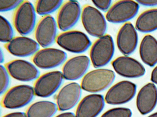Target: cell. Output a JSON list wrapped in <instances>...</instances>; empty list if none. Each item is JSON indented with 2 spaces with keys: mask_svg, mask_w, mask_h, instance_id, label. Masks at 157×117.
I'll use <instances>...</instances> for the list:
<instances>
[{
  "mask_svg": "<svg viewBox=\"0 0 157 117\" xmlns=\"http://www.w3.org/2000/svg\"><path fill=\"white\" fill-rule=\"evenodd\" d=\"M56 41L62 48L75 53L85 51L91 44L90 41L85 34L76 30L62 32L56 36Z\"/></svg>",
  "mask_w": 157,
  "mask_h": 117,
  "instance_id": "5b68a950",
  "label": "cell"
},
{
  "mask_svg": "<svg viewBox=\"0 0 157 117\" xmlns=\"http://www.w3.org/2000/svg\"><path fill=\"white\" fill-rule=\"evenodd\" d=\"M63 78L62 72L58 71L43 74L37 79L35 83L33 88L35 94L42 98L51 96L59 87Z\"/></svg>",
  "mask_w": 157,
  "mask_h": 117,
  "instance_id": "ba28073f",
  "label": "cell"
},
{
  "mask_svg": "<svg viewBox=\"0 0 157 117\" xmlns=\"http://www.w3.org/2000/svg\"><path fill=\"white\" fill-rule=\"evenodd\" d=\"M55 117H75V116L72 112H65L61 113Z\"/></svg>",
  "mask_w": 157,
  "mask_h": 117,
  "instance_id": "d6a6232c",
  "label": "cell"
},
{
  "mask_svg": "<svg viewBox=\"0 0 157 117\" xmlns=\"http://www.w3.org/2000/svg\"><path fill=\"white\" fill-rule=\"evenodd\" d=\"M33 88L27 85H21L13 87L5 93L2 104L6 108L14 109L21 108L29 103L33 99Z\"/></svg>",
  "mask_w": 157,
  "mask_h": 117,
  "instance_id": "277c9868",
  "label": "cell"
},
{
  "mask_svg": "<svg viewBox=\"0 0 157 117\" xmlns=\"http://www.w3.org/2000/svg\"><path fill=\"white\" fill-rule=\"evenodd\" d=\"M83 25L90 35L100 37L104 35L107 28L106 20L102 14L95 8L85 6L81 14Z\"/></svg>",
  "mask_w": 157,
  "mask_h": 117,
  "instance_id": "8992f818",
  "label": "cell"
},
{
  "mask_svg": "<svg viewBox=\"0 0 157 117\" xmlns=\"http://www.w3.org/2000/svg\"><path fill=\"white\" fill-rule=\"evenodd\" d=\"M13 31L9 22L4 17H0V40L3 43L9 42L13 37Z\"/></svg>",
  "mask_w": 157,
  "mask_h": 117,
  "instance_id": "d4e9b609",
  "label": "cell"
},
{
  "mask_svg": "<svg viewBox=\"0 0 157 117\" xmlns=\"http://www.w3.org/2000/svg\"><path fill=\"white\" fill-rule=\"evenodd\" d=\"M132 115V112L129 109L119 107L107 111L101 117H131Z\"/></svg>",
  "mask_w": 157,
  "mask_h": 117,
  "instance_id": "484cf974",
  "label": "cell"
},
{
  "mask_svg": "<svg viewBox=\"0 0 157 117\" xmlns=\"http://www.w3.org/2000/svg\"><path fill=\"white\" fill-rule=\"evenodd\" d=\"M140 55L143 62L152 67L157 63V41L152 36H145L141 41Z\"/></svg>",
  "mask_w": 157,
  "mask_h": 117,
  "instance_id": "44dd1931",
  "label": "cell"
},
{
  "mask_svg": "<svg viewBox=\"0 0 157 117\" xmlns=\"http://www.w3.org/2000/svg\"><path fill=\"white\" fill-rule=\"evenodd\" d=\"M136 106L142 115L152 111L157 103V89L154 84L149 83L139 91L136 98Z\"/></svg>",
  "mask_w": 157,
  "mask_h": 117,
  "instance_id": "ffe728a7",
  "label": "cell"
},
{
  "mask_svg": "<svg viewBox=\"0 0 157 117\" xmlns=\"http://www.w3.org/2000/svg\"><path fill=\"white\" fill-rule=\"evenodd\" d=\"M35 10L32 4L23 1L16 8L13 16L14 26L17 31L22 35L30 33L36 22Z\"/></svg>",
  "mask_w": 157,
  "mask_h": 117,
  "instance_id": "7a4b0ae2",
  "label": "cell"
},
{
  "mask_svg": "<svg viewBox=\"0 0 157 117\" xmlns=\"http://www.w3.org/2000/svg\"><path fill=\"white\" fill-rule=\"evenodd\" d=\"M66 58V54L63 51L47 47L38 50L34 55L32 61L38 68L48 69L59 66L64 62Z\"/></svg>",
  "mask_w": 157,
  "mask_h": 117,
  "instance_id": "30bf717a",
  "label": "cell"
},
{
  "mask_svg": "<svg viewBox=\"0 0 157 117\" xmlns=\"http://www.w3.org/2000/svg\"><path fill=\"white\" fill-rule=\"evenodd\" d=\"M90 64L88 57L82 55L73 57L68 60L62 68L63 78L74 80L80 78L85 73Z\"/></svg>",
  "mask_w": 157,
  "mask_h": 117,
  "instance_id": "d6986e66",
  "label": "cell"
},
{
  "mask_svg": "<svg viewBox=\"0 0 157 117\" xmlns=\"http://www.w3.org/2000/svg\"><path fill=\"white\" fill-rule=\"evenodd\" d=\"M135 27L138 31L148 33L157 29V9L146 10L137 18Z\"/></svg>",
  "mask_w": 157,
  "mask_h": 117,
  "instance_id": "603a6c76",
  "label": "cell"
},
{
  "mask_svg": "<svg viewBox=\"0 0 157 117\" xmlns=\"http://www.w3.org/2000/svg\"><path fill=\"white\" fill-rule=\"evenodd\" d=\"M81 9L78 1H67L60 8L57 13L56 23L59 28L66 31L73 27L79 17Z\"/></svg>",
  "mask_w": 157,
  "mask_h": 117,
  "instance_id": "4fadbf2b",
  "label": "cell"
},
{
  "mask_svg": "<svg viewBox=\"0 0 157 117\" xmlns=\"http://www.w3.org/2000/svg\"><path fill=\"white\" fill-rule=\"evenodd\" d=\"M136 1L142 5L146 6L157 5V0H139Z\"/></svg>",
  "mask_w": 157,
  "mask_h": 117,
  "instance_id": "f546056e",
  "label": "cell"
},
{
  "mask_svg": "<svg viewBox=\"0 0 157 117\" xmlns=\"http://www.w3.org/2000/svg\"><path fill=\"white\" fill-rule=\"evenodd\" d=\"M9 73L6 67L3 65L0 66V94H3L6 90L9 85Z\"/></svg>",
  "mask_w": 157,
  "mask_h": 117,
  "instance_id": "4316f807",
  "label": "cell"
},
{
  "mask_svg": "<svg viewBox=\"0 0 157 117\" xmlns=\"http://www.w3.org/2000/svg\"><path fill=\"white\" fill-rule=\"evenodd\" d=\"M81 94V87L77 83L72 82L63 87L58 93L56 105L60 111H65L73 108L78 101Z\"/></svg>",
  "mask_w": 157,
  "mask_h": 117,
  "instance_id": "9a60e30c",
  "label": "cell"
},
{
  "mask_svg": "<svg viewBox=\"0 0 157 117\" xmlns=\"http://www.w3.org/2000/svg\"><path fill=\"white\" fill-rule=\"evenodd\" d=\"M6 68L13 78L20 81H32L37 78L39 75V72L36 67L25 60H12L6 64Z\"/></svg>",
  "mask_w": 157,
  "mask_h": 117,
  "instance_id": "7c38bea8",
  "label": "cell"
},
{
  "mask_svg": "<svg viewBox=\"0 0 157 117\" xmlns=\"http://www.w3.org/2000/svg\"><path fill=\"white\" fill-rule=\"evenodd\" d=\"M114 49L113 40L110 35L106 34L99 37L90 50V58L94 67H100L107 64L113 56Z\"/></svg>",
  "mask_w": 157,
  "mask_h": 117,
  "instance_id": "3957f363",
  "label": "cell"
},
{
  "mask_svg": "<svg viewBox=\"0 0 157 117\" xmlns=\"http://www.w3.org/2000/svg\"><path fill=\"white\" fill-rule=\"evenodd\" d=\"M151 81L157 84V66L153 69L151 76Z\"/></svg>",
  "mask_w": 157,
  "mask_h": 117,
  "instance_id": "1f68e13d",
  "label": "cell"
},
{
  "mask_svg": "<svg viewBox=\"0 0 157 117\" xmlns=\"http://www.w3.org/2000/svg\"><path fill=\"white\" fill-rule=\"evenodd\" d=\"M92 2L98 8L104 11L108 9L111 3V0H93Z\"/></svg>",
  "mask_w": 157,
  "mask_h": 117,
  "instance_id": "f1b7e54d",
  "label": "cell"
},
{
  "mask_svg": "<svg viewBox=\"0 0 157 117\" xmlns=\"http://www.w3.org/2000/svg\"><path fill=\"white\" fill-rule=\"evenodd\" d=\"M147 117H157V112L150 115Z\"/></svg>",
  "mask_w": 157,
  "mask_h": 117,
  "instance_id": "e575fe53",
  "label": "cell"
},
{
  "mask_svg": "<svg viewBox=\"0 0 157 117\" xmlns=\"http://www.w3.org/2000/svg\"><path fill=\"white\" fill-rule=\"evenodd\" d=\"M57 24L54 18L50 15L43 16L37 23L35 30L36 41L39 45L47 48L56 40Z\"/></svg>",
  "mask_w": 157,
  "mask_h": 117,
  "instance_id": "9c48e42d",
  "label": "cell"
},
{
  "mask_svg": "<svg viewBox=\"0 0 157 117\" xmlns=\"http://www.w3.org/2000/svg\"><path fill=\"white\" fill-rule=\"evenodd\" d=\"M39 45L36 41L25 36L13 37L5 47L12 55L19 57H25L34 55L38 50Z\"/></svg>",
  "mask_w": 157,
  "mask_h": 117,
  "instance_id": "2e32d148",
  "label": "cell"
},
{
  "mask_svg": "<svg viewBox=\"0 0 157 117\" xmlns=\"http://www.w3.org/2000/svg\"><path fill=\"white\" fill-rule=\"evenodd\" d=\"M62 0H37L35 4L36 12L39 15L45 16L56 11L62 5Z\"/></svg>",
  "mask_w": 157,
  "mask_h": 117,
  "instance_id": "cb8c5ba5",
  "label": "cell"
},
{
  "mask_svg": "<svg viewBox=\"0 0 157 117\" xmlns=\"http://www.w3.org/2000/svg\"><path fill=\"white\" fill-rule=\"evenodd\" d=\"M56 104L49 101H42L31 105L27 109V117H52L56 112Z\"/></svg>",
  "mask_w": 157,
  "mask_h": 117,
  "instance_id": "7402d4cb",
  "label": "cell"
},
{
  "mask_svg": "<svg viewBox=\"0 0 157 117\" xmlns=\"http://www.w3.org/2000/svg\"><path fill=\"white\" fill-rule=\"evenodd\" d=\"M104 99L102 95L93 94L81 101L76 109L75 117H96L103 109Z\"/></svg>",
  "mask_w": 157,
  "mask_h": 117,
  "instance_id": "ac0fdd59",
  "label": "cell"
},
{
  "mask_svg": "<svg viewBox=\"0 0 157 117\" xmlns=\"http://www.w3.org/2000/svg\"><path fill=\"white\" fill-rule=\"evenodd\" d=\"M115 71L122 76L128 78H136L144 75L145 70L139 62L132 58L121 56L112 62Z\"/></svg>",
  "mask_w": 157,
  "mask_h": 117,
  "instance_id": "5bb4252c",
  "label": "cell"
},
{
  "mask_svg": "<svg viewBox=\"0 0 157 117\" xmlns=\"http://www.w3.org/2000/svg\"><path fill=\"white\" fill-rule=\"evenodd\" d=\"M136 87L134 83L128 81H122L111 87L107 92L105 101L109 104L119 105L131 100L134 97Z\"/></svg>",
  "mask_w": 157,
  "mask_h": 117,
  "instance_id": "8fae6325",
  "label": "cell"
},
{
  "mask_svg": "<svg viewBox=\"0 0 157 117\" xmlns=\"http://www.w3.org/2000/svg\"><path fill=\"white\" fill-rule=\"evenodd\" d=\"M23 0H0V11L4 12L17 8Z\"/></svg>",
  "mask_w": 157,
  "mask_h": 117,
  "instance_id": "83f0119b",
  "label": "cell"
},
{
  "mask_svg": "<svg viewBox=\"0 0 157 117\" xmlns=\"http://www.w3.org/2000/svg\"><path fill=\"white\" fill-rule=\"evenodd\" d=\"M0 62H2L3 61V56L2 54V51L1 50L0 51Z\"/></svg>",
  "mask_w": 157,
  "mask_h": 117,
  "instance_id": "836d02e7",
  "label": "cell"
},
{
  "mask_svg": "<svg viewBox=\"0 0 157 117\" xmlns=\"http://www.w3.org/2000/svg\"><path fill=\"white\" fill-rule=\"evenodd\" d=\"M138 3L133 0L118 1L108 10L106 18L114 23H121L128 20L134 17L138 12Z\"/></svg>",
  "mask_w": 157,
  "mask_h": 117,
  "instance_id": "52a82bcc",
  "label": "cell"
},
{
  "mask_svg": "<svg viewBox=\"0 0 157 117\" xmlns=\"http://www.w3.org/2000/svg\"><path fill=\"white\" fill-rule=\"evenodd\" d=\"M137 42V34L135 27L130 22L125 23L120 29L117 36L119 50L124 55H129L136 49Z\"/></svg>",
  "mask_w": 157,
  "mask_h": 117,
  "instance_id": "e0dca14e",
  "label": "cell"
},
{
  "mask_svg": "<svg viewBox=\"0 0 157 117\" xmlns=\"http://www.w3.org/2000/svg\"><path fill=\"white\" fill-rule=\"evenodd\" d=\"M2 117H27L26 113L22 112H15L8 114Z\"/></svg>",
  "mask_w": 157,
  "mask_h": 117,
  "instance_id": "4dcf8cb0",
  "label": "cell"
},
{
  "mask_svg": "<svg viewBox=\"0 0 157 117\" xmlns=\"http://www.w3.org/2000/svg\"><path fill=\"white\" fill-rule=\"evenodd\" d=\"M115 77L114 73L111 70L95 69L88 72L84 76L81 87L88 92H100L108 88L113 82Z\"/></svg>",
  "mask_w": 157,
  "mask_h": 117,
  "instance_id": "6da1fadb",
  "label": "cell"
}]
</instances>
